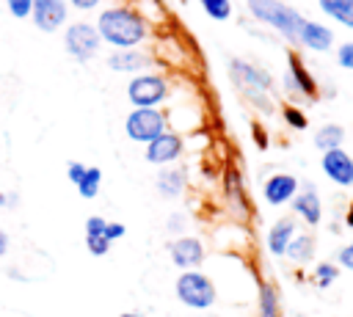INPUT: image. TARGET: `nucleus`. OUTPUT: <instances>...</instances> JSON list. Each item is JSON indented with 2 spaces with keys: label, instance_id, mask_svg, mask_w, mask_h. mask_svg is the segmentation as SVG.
Returning <instances> with one entry per match:
<instances>
[{
  "label": "nucleus",
  "instance_id": "nucleus-1",
  "mask_svg": "<svg viewBox=\"0 0 353 317\" xmlns=\"http://www.w3.org/2000/svg\"><path fill=\"white\" fill-rule=\"evenodd\" d=\"M94 28L99 39L116 50H135L149 33L143 17L130 8H105Z\"/></svg>",
  "mask_w": 353,
  "mask_h": 317
},
{
  "label": "nucleus",
  "instance_id": "nucleus-2",
  "mask_svg": "<svg viewBox=\"0 0 353 317\" xmlns=\"http://www.w3.org/2000/svg\"><path fill=\"white\" fill-rule=\"evenodd\" d=\"M248 11L259 22L276 28L287 41H298V30L303 25V17L292 6H287L281 0H248Z\"/></svg>",
  "mask_w": 353,
  "mask_h": 317
},
{
  "label": "nucleus",
  "instance_id": "nucleus-3",
  "mask_svg": "<svg viewBox=\"0 0 353 317\" xmlns=\"http://www.w3.org/2000/svg\"><path fill=\"white\" fill-rule=\"evenodd\" d=\"M229 72H232V80L237 83V88L256 108H262L265 113H270V102H268V96H262L270 88V74L262 72V69H256V66H251V63H245V61H232L229 63Z\"/></svg>",
  "mask_w": 353,
  "mask_h": 317
},
{
  "label": "nucleus",
  "instance_id": "nucleus-4",
  "mask_svg": "<svg viewBox=\"0 0 353 317\" xmlns=\"http://www.w3.org/2000/svg\"><path fill=\"white\" fill-rule=\"evenodd\" d=\"M176 298L190 309H210L215 303V287L204 273L185 270L176 278Z\"/></svg>",
  "mask_w": 353,
  "mask_h": 317
},
{
  "label": "nucleus",
  "instance_id": "nucleus-5",
  "mask_svg": "<svg viewBox=\"0 0 353 317\" xmlns=\"http://www.w3.org/2000/svg\"><path fill=\"white\" fill-rule=\"evenodd\" d=\"M124 132L130 141L138 143H149L157 135L165 132V116L157 108H135L127 119H124Z\"/></svg>",
  "mask_w": 353,
  "mask_h": 317
},
{
  "label": "nucleus",
  "instance_id": "nucleus-6",
  "mask_svg": "<svg viewBox=\"0 0 353 317\" xmlns=\"http://www.w3.org/2000/svg\"><path fill=\"white\" fill-rule=\"evenodd\" d=\"M99 44H102V39H99L97 28L88 25V22H74V25H69L66 33H63V47H66V52H69L74 61H83V63L91 61V58L99 52Z\"/></svg>",
  "mask_w": 353,
  "mask_h": 317
},
{
  "label": "nucleus",
  "instance_id": "nucleus-7",
  "mask_svg": "<svg viewBox=\"0 0 353 317\" xmlns=\"http://www.w3.org/2000/svg\"><path fill=\"white\" fill-rule=\"evenodd\" d=\"M168 85L160 74H138L127 83V96L135 108H154L165 99Z\"/></svg>",
  "mask_w": 353,
  "mask_h": 317
},
{
  "label": "nucleus",
  "instance_id": "nucleus-8",
  "mask_svg": "<svg viewBox=\"0 0 353 317\" xmlns=\"http://www.w3.org/2000/svg\"><path fill=\"white\" fill-rule=\"evenodd\" d=\"M30 14L39 30L52 33L66 22V0H33Z\"/></svg>",
  "mask_w": 353,
  "mask_h": 317
},
{
  "label": "nucleus",
  "instance_id": "nucleus-9",
  "mask_svg": "<svg viewBox=\"0 0 353 317\" xmlns=\"http://www.w3.org/2000/svg\"><path fill=\"white\" fill-rule=\"evenodd\" d=\"M323 171L331 182L342 185V187H350L353 185V157L345 152V149H331V152H323Z\"/></svg>",
  "mask_w": 353,
  "mask_h": 317
},
{
  "label": "nucleus",
  "instance_id": "nucleus-10",
  "mask_svg": "<svg viewBox=\"0 0 353 317\" xmlns=\"http://www.w3.org/2000/svg\"><path fill=\"white\" fill-rule=\"evenodd\" d=\"M168 254H171V259H174L176 267L193 270L204 259V245L196 237H176V240L168 243Z\"/></svg>",
  "mask_w": 353,
  "mask_h": 317
},
{
  "label": "nucleus",
  "instance_id": "nucleus-11",
  "mask_svg": "<svg viewBox=\"0 0 353 317\" xmlns=\"http://www.w3.org/2000/svg\"><path fill=\"white\" fill-rule=\"evenodd\" d=\"M179 154H182V138L176 132H163V135H157L154 141L146 143V160L154 163V165L174 163Z\"/></svg>",
  "mask_w": 353,
  "mask_h": 317
},
{
  "label": "nucleus",
  "instance_id": "nucleus-12",
  "mask_svg": "<svg viewBox=\"0 0 353 317\" xmlns=\"http://www.w3.org/2000/svg\"><path fill=\"white\" fill-rule=\"evenodd\" d=\"M295 193H298V179L292 174H273L265 182V201L273 204V207L290 201Z\"/></svg>",
  "mask_w": 353,
  "mask_h": 317
},
{
  "label": "nucleus",
  "instance_id": "nucleus-13",
  "mask_svg": "<svg viewBox=\"0 0 353 317\" xmlns=\"http://www.w3.org/2000/svg\"><path fill=\"white\" fill-rule=\"evenodd\" d=\"M152 63V58L141 50H113L108 55V69L113 72H143Z\"/></svg>",
  "mask_w": 353,
  "mask_h": 317
},
{
  "label": "nucleus",
  "instance_id": "nucleus-14",
  "mask_svg": "<svg viewBox=\"0 0 353 317\" xmlns=\"http://www.w3.org/2000/svg\"><path fill=\"white\" fill-rule=\"evenodd\" d=\"M292 209L309 223V226H314V223H320V215H323V207H320V198H317V190H314V185H306L301 193H295L292 196Z\"/></svg>",
  "mask_w": 353,
  "mask_h": 317
},
{
  "label": "nucleus",
  "instance_id": "nucleus-15",
  "mask_svg": "<svg viewBox=\"0 0 353 317\" xmlns=\"http://www.w3.org/2000/svg\"><path fill=\"white\" fill-rule=\"evenodd\" d=\"M298 41H303L309 50L323 52V50L331 47L334 33H331L325 25H320V22H309V19H303V25H301V30H298Z\"/></svg>",
  "mask_w": 353,
  "mask_h": 317
},
{
  "label": "nucleus",
  "instance_id": "nucleus-16",
  "mask_svg": "<svg viewBox=\"0 0 353 317\" xmlns=\"http://www.w3.org/2000/svg\"><path fill=\"white\" fill-rule=\"evenodd\" d=\"M292 237H295V221L292 218H279L268 232V251L273 256H284Z\"/></svg>",
  "mask_w": 353,
  "mask_h": 317
},
{
  "label": "nucleus",
  "instance_id": "nucleus-17",
  "mask_svg": "<svg viewBox=\"0 0 353 317\" xmlns=\"http://www.w3.org/2000/svg\"><path fill=\"white\" fill-rule=\"evenodd\" d=\"M284 83H287V88H292L298 94H306V96L314 94V80H312V74L303 69V63L295 55L290 58V72L284 74Z\"/></svg>",
  "mask_w": 353,
  "mask_h": 317
},
{
  "label": "nucleus",
  "instance_id": "nucleus-18",
  "mask_svg": "<svg viewBox=\"0 0 353 317\" xmlns=\"http://www.w3.org/2000/svg\"><path fill=\"white\" fill-rule=\"evenodd\" d=\"M154 185H157V193L163 198H176L182 193V187H185V171L182 168H163L157 174Z\"/></svg>",
  "mask_w": 353,
  "mask_h": 317
},
{
  "label": "nucleus",
  "instance_id": "nucleus-19",
  "mask_svg": "<svg viewBox=\"0 0 353 317\" xmlns=\"http://www.w3.org/2000/svg\"><path fill=\"white\" fill-rule=\"evenodd\" d=\"M342 141H345V130H342L339 124H325V127H320V130L314 132V146H317L320 152L339 149Z\"/></svg>",
  "mask_w": 353,
  "mask_h": 317
},
{
  "label": "nucleus",
  "instance_id": "nucleus-20",
  "mask_svg": "<svg viewBox=\"0 0 353 317\" xmlns=\"http://www.w3.org/2000/svg\"><path fill=\"white\" fill-rule=\"evenodd\" d=\"M312 254H314V237L309 234H295L284 251V256H290L292 262H309Z\"/></svg>",
  "mask_w": 353,
  "mask_h": 317
},
{
  "label": "nucleus",
  "instance_id": "nucleus-21",
  "mask_svg": "<svg viewBox=\"0 0 353 317\" xmlns=\"http://www.w3.org/2000/svg\"><path fill=\"white\" fill-rule=\"evenodd\" d=\"M320 8L336 22L353 28V0H320Z\"/></svg>",
  "mask_w": 353,
  "mask_h": 317
},
{
  "label": "nucleus",
  "instance_id": "nucleus-22",
  "mask_svg": "<svg viewBox=\"0 0 353 317\" xmlns=\"http://www.w3.org/2000/svg\"><path fill=\"white\" fill-rule=\"evenodd\" d=\"M99 185H102V171H99L97 165H91V168H85L83 179H80L74 187H77V193H80L83 198H94V196L99 193Z\"/></svg>",
  "mask_w": 353,
  "mask_h": 317
},
{
  "label": "nucleus",
  "instance_id": "nucleus-23",
  "mask_svg": "<svg viewBox=\"0 0 353 317\" xmlns=\"http://www.w3.org/2000/svg\"><path fill=\"white\" fill-rule=\"evenodd\" d=\"M259 317H279V298L270 284L259 287Z\"/></svg>",
  "mask_w": 353,
  "mask_h": 317
},
{
  "label": "nucleus",
  "instance_id": "nucleus-24",
  "mask_svg": "<svg viewBox=\"0 0 353 317\" xmlns=\"http://www.w3.org/2000/svg\"><path fill=\"white\" fill-rule=\"evenodd\" d=\"M199 3H201L204 14L212 17V19H218V22H223V19L232 17V3L229 0H199Z\"/></svg>",
  "mask_w": 353,
  "mask_h": 317
},
{
  "label": "nucleus",
  "instance_id": "nucleus-25",
  "mask_svg": "<svg viewBox=\"0 0 353 317\" xmlns=\"http://www.w3.org/2000/svg\"><path fill=\"white\" fill-rule=\"evenodd\" d=\"M314 276H317V284H320V287H331V281H336V276H339V267L323 262V265H317Z\"/></svg>",
  "mask_w": 353,
  "mask_h": 317
},
{
  "label": "nucleus",
  "instance_id": "nucleus-26",
  "mask_svg": "<svg viewBox=\"0 0 353 317\" xmlns=\"http://www.w3.org/2000/svg\"><path fill=\"white\" fill-rule=\"evenodd\" d=\"M85 248L94 256H105L110 251V243L105 240V234H94V237H85Z\"/></svg>",
  "mask_w": 353,
  "mask_h": 317
},
{
  "label": "nucleus",
  "instance_id": "nucleus-27",
  "mask_svg": "<svg viewBox=\"0 0 353 317\" xmlns=\"http://www.w3.org/2000/svg\"><path fill=\"white\" fill-rule=\"evenodd\" d=\"M6 8L11 11V17H17V19H25V17H30L33 0H6Z\"/></svg>",
  "mask_w": 353,
  "mask_h": 317
},
{
  "label": "nucleus",
  "instance_id": "nucleus-28",
  "mask_svg": "<svg viewBox=\"0 0 353 317\" xmlns=\"http://www.w3.org/2000/svg\"><path fill=\"white\" fill-rule=\"evenodd\" d=\"M336 63L342 69H353V41H345L339 50H336Z\"/></svg>",
  "mask_w": 353,
  "mask_h": 317
},
{
  "label": "nucleus",
  "instance_id": "nucleus-29",
  "mask_svg": "<svg viewBox=\"0 0 353 317\" xmlns=\"http://www.w3.org/2000/svg\"><path fill=\"white\" fill-rule=\"evenodd\" d=\"M105 226H108V221H105L102 215H91V218L85 221V237H94V234H105Z\"/></svg>",
  "mask_w": 353,
  "mask_h": 317
},
{
  "label": "nucleus",
  "instance_id": "nucleus-30",
  "mask_svg": "<svg viewBox=\"0 0 353 317\" xmlns=\"http://www.w3.org/2000/svg\"><path fill=\"white\" fill-rule=\"evenodd\" d=\"M284 119H287V124L295 127V130H303V127H306V116H303L298 108H284Z\"/></svg>",
  "mask_w": 353,
  "mask_h": 317
},
{
  "label": "nucleus",
  "instance_id": "nucleus-31",
  "mask_svg": "<svg viewBox=\"0 0 353 317\" xmlns=\"http://www.w3.org/2000/svg\"><path fill=\"white\" fill-rule=\"evenodd\" d=\"M85 168H88V165H83V163H77V160H72V163L66 165V176H69V182H72V185H77V182L83 179V174H85Z\"/></svg>",
  "mask_w": 353,
  "mask_h": 317
},
{
  "label": "nucleus",
  "instance_id": "nucleus-32",
  "mask_svg": "<svg viewBox=\"0 0 353 317\" xmlns=\"http://www.w3.org/2000/svg\"><path fill=\"white\" fill-rule=\"evenodd\" d=\"M124 223H116V221H108V226H105V240L108 243H113V240H119V237H124Z\"/></svg>",
  "mask_w": 353,
  "mask_h": 317
},
{
  "label": "nucleus",
  "instance_id": "nucleus-33",
  "mask_svg": "<svg viewBox=\"0 0 353 317\" xmlns=\"http://www.w3.org/2000/svg\"><path fill=\"white\" fill-rule=\"evenodd\" d=\"M339 265L347 267V270H353V243H347V245L339 251Z\"/></svg>",
  "mask_w": 353,
  "mask_h": 317
},
{
  "label": "nucleus",
  "instance_id": "nucleus-34",
  "mask_svg": "<svg viewBox=\"0 0 353 317\" xmlns=\"http://www.w3.org/2000/svg\"><path fill=\"white\" fill-rule=\"evenodd\" d=\"M72 6H74V8H80V11H88V8H97V6H99V0H72Z\"/></svg>",
  "mask_w": 353,
  "mask_h": 317
},
{
  "label": "nucleus",
  "instance_id": "nucleus-35",
  "mask_svg": "<svg viewBox=\"0 0 353 317\" xmlns=\"http://www.w3.org/2000/svg\"><path fill=\"white\" fill-rule=\"evenodd\" d=\"M8 254V234L0 229V256H6Z\"/></svg>",
  "mask_w": 353,
  "mask_h": 317
},
{
  "label": "nucleus",
  "instance_id": "nucleus-36",
  "mask_svg": "<svg viewBox=\"0 0 353 317\" xmlns=\"http://www.w3.org/2000/svg\"><path fill=\"white\" fill-rule=\"evenodd\" d=\"M168 229H171V232H174V229H182V218H179V215H171V218H168Z\"/></svg>",
  "mask_w": 353,
  "mask_h": 317
},
{
  "label": "nucleus",
  "instance_id": "nucleus-37",
  "mask_svg": "<svg viewBox=\"0 0 353 317\" xmlns=\"http://www.w3.org/2000/svg\"><path fill=\"white\" fill-rule=\"evenodd\" d=\"M345 223L353 229V204H350V209H347V215H345Z\"/></svg>",
  "mask_w": 353,
  "mask_h": 317
},
{
  "label": "nucleus",
  "instance_id": "nucleus-38",
  "mask_svg": "<svg viewBox=\"0 0 353 317\" xmlns=\"http://www.w3.org/2000/svg\"><path fill=\"white\" fill-rule=\"evenodd\" d=\"M119 317H141V314H138V311H121Z\"/></svg>",
  "mask_w": 353,
  "mask_h": 317
},
{
  "label": "nucleus",
  "instance_id": "nucleus-39",
  "mask_svg": "<svg viewBox=\"0 0 353 317\" xmlns=\"http://www.w3.org/2000/svg\"><path fill=\"white\" fill-rule=\"evenodd\" d=\"M0 207H6V193L0 190Z\"/></svg>",
  "mask_w": 353,
  "mask_h": 317
}]
</instances>
